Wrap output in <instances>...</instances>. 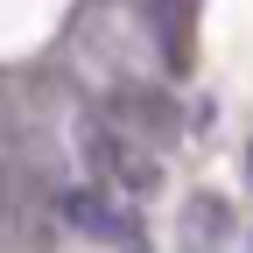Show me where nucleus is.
Returning <instances> with one entry per match:
<instances>
[{"mask_svg":"<svg viewBox=\"0 0 253 253\" xmlns=\"http://www.w3.org/2000/svg\"><path fill=\"white\" fill-rule=\"evenodd\" d=\"M56 211H63V225H71V232L99 239V246L155 253V246H148V225H141V211H134V204H120V197H106V190H91V183H84V190H63Z\"/></svg>","mask_w":253,"mask_h":253,"instance_id":"obj_1","label":"nucleus"},{"mask_svg":"<svg viewBox=\"0 0 253 253\" xmlns=\"http://www.w3.org/2000/svg\"><path fill=\"white\" fill-rule=\"evenodd\" d=\"M190 232H197V239H232V211H225V197H197V204H190Z\"/></svg>","mask_w":253,"mask_h":253,"instance_id":"obj_2","label":"nucleus"},{"mask_svg":"<svg viewBox=\"0 0 253 253\" xmlns=\"http://www.w3.org/2000/svg\"><path fill=\"white\" fill-rule=\"evenodd\" d=\"M246 183H253V141H246Z\"/></svg>","mask_w":253,"mask_h":253,"instance_id":"obj_3","label":"nucleus"}]
</instances>
